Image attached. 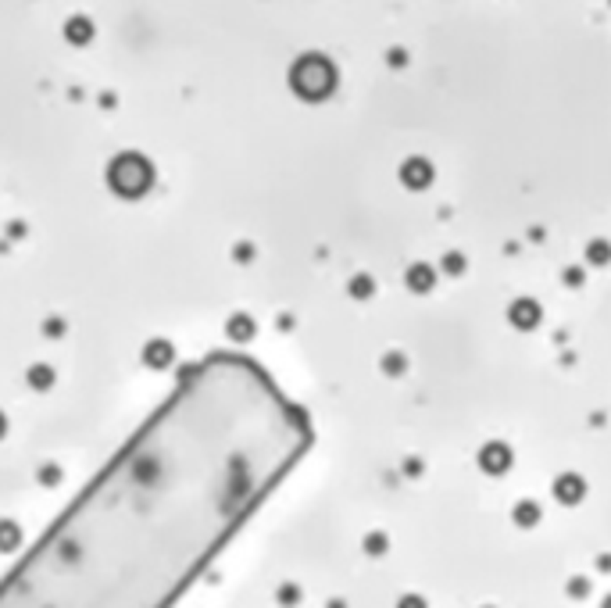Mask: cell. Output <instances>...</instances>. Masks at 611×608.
<instances>
[{
  "mask_svg": "<svg viewBox=\"0 0 611 608\" xmlns=\"http://www.w3.org/2000/svg\"><path fill=\"white\" fill-rule=\"evenodd\" d=\"M604 608H611V598H608V601H604Z\"/></svg>",
  "mask_w": 611,
  "mask_h": 608,
  "instance_id": "obj_16",
  "label": "cell"
},
{
  "mask_svg": "<svg viewBox=\"0 0 611 608\" xmlns=\"http://www.w3.org/2000/svg\"><path fill=\"white\" fill-rule=\"evenodd\" d=\"M297 419L247 358L193 365L0 584V608H172L300 451Z\"/></svg>",
  "mask_w": 611,
  "mask_h": 608,
  "instance_id": "obj_1",
  "label": "cell"
},
{
  "mask_svg": "<svg viewBox=\"0 0 611 608\" xmlns=\"http://www.w3.org/2000/svg\"><path fill=\"white\" fill-rule=\"evenodd\" d=\"M551 491H554V498H558L561 505H579V501H583V494H587V483H583V476L565 472V476L554 479Z\"/></svg>",
  "mask_w": 611,
  "mask_h": 608,
  "instance_id": "obj_6",
  "label": "cell"
},
{
  "mask_svg": "<svg viewBox=\"0 0 611 608\" xmlns=\"http://www.w3.org/2000/svg\"><path fill=\"white\" fill-rule=\"evenodd\" d=\"M515 523H518V526H536V523H540L536 501H518V505H515Z\"/></svg>",
  "mask_w": 611,
  "mask_h": 608,
  "instance_id": "obj_8",
  "label": "cell"
},
{
  "mask_svg": "<svg viewBox=\"0 0 611 608\" xmlns=\"http://www.w3.org/2000/svg\"><path fill=\"white\" fill-rule=\"evenodd\" d=\"M540 319H543V312H540V304H536L533 297H518V301H511V308H508V322H511L515 329L529 333V329H536V326H540Z\"/></svg>",
  "mask_w": 611,
  "mask_h": 608,
  "instance_id": "obj_4",
  "label": "cell"
},
{
  "mask_svg": "<svg viewBox=\"0 0 611 608\" xmlns=\"http://www.w3.org/2000/svg\"><path fill=\"white\" fill-rule=\"evenodd\" d=\"M401 182L408 190H425L433 182V165L425 161V158H408L401 165Z\"/></svg>",
  "mask_w": 611,
  "mask_h": 608,
  "instance_id": "obj_5",
  "label": "cell"
},
{
  "mask_svg": "<svg viewBox=\"0 0 611 608\" xmlns=\"http://www.w3.org/2000/svg\"><path fill=\"white\" fill-rule=\"evenodd\" d=\"M290 86L304 101H325L336 89V68L332 61H325L322 54H304L293 72H290Z\"/></svg>",
  "mask_w": 611,
  "mask_h": 608,
  "instance_id": "obj_2",
  "label": "cell"
},
{
  "mask_svg": "<svg viewBox=\"0 0 611 608\" xmlns=\"http://www.w3.org/2000/svg\"><path fill=\"white\" fill-rule=\"evenodd\" d=\"M383 365H386L390 372H401V354H386V361H383Z\"/></svg>",
  "mask_w": 611,
  "mask_h": 608,
  "instance_id": "obj_14",
  "label": "cell"
},
{
  "mask_svg": "<svg viewBox=\"0 0 611 608\" xmlns=\"http://www.w3.org/2000/svg\"><path fill=\"white\" fill-rule=\"evenodd\" d=\"M587 258H590V265H608L611 261V243L608 240H594L587 247Z\"/></svg>",
  "mask_w": 611,
  "mask_h": 608,
  "instance_id": "obj_9",
  "label": "cell"
},
{
  "mask_svg": "<svg viewBox=\"0 0 611 608\" xmlns=\"http://www.w3.org/2000/svg\"><path fill=\"white\" fill-rule=\"evenodd\" d=\"M443 268L450 272V276H457V272L465 268V258H462V254H447V258H443Z\"/></svg>",
  "mask_w": 611,
  "mask_h": 608,
  "instance_id": "obj_11",
  "label": "cell"
},
{
  "mask_svg": "<svg viewBox=\"0 0 611 608\" xmlns=\"http://www.w3.org/2000/svg\"><path fill=\"white\" fill-rule=\"evenodd\" d=\"M565 283H568V287H579V283H583V272H579V268H568V272H565Z\"/></svg>",
  "mask_w": 611,
  "mask_h": 608,
  "instance_id": "obj_12",
  "label": "cell"
},
{
  "mask_svg": "<svg viewBox=\"0 0 611 608\" xmlns=\"http://www.w3.org/2000/svg\"><path fill=\"white\" fill-rule=\"evenodd\" d=\"M379 547H386V540L376 533V537H369V551H379Z\"/></svg>",
  "mask_w": 611,
  "mask_h": 608,
  "instance_id": "obj_15",
  "label": "cell"
},
{
  "mask_svg": "<svg viewBox=\"0 0 611 608\" xmlns=\"http://www.w3.org/2000/svg\"><path fill=\"white\" fill-rule=\"evenodd\" d=\"M404 283H408V290H415V294H429L433 283H436V268L425 265V261H418V265H411V268L404 272Z\"/></svg>",
  "mask_w": 611,
  "mask_h": 608,
  "instance_id": "obj_7",
  "label": "cell"
},
{
  "mask_svg": "<svg viewBox=\"0 0 611 608\" xmlns=\"http://www.w3.org/2000/svg\"><path fill=\"white\" fill-rule=\"evenodd\" d=\"M479 469L486 476H504L511 469V447L501 444V440H490L479 447Z\"/></svg>",
  "mask_w": 611,
  "mask_h": 608,
  "instance_id": "obj_3",
  "label": "cell"
},
{
  "mask_svg": "<svg viewBox=\"0 0 611 608\" xmlns=\"http://www.w3.org/2000/svg\"><path fill=\"white\" fill-rule=\"evenodd\" d=\"M351 294H354V297H369V294H372V280H369V276H358V280L351 283Z\"/></svg>",
  "mask_w": 611,
  "mask_h": 608,
  "instance_id": "obj_10",
  "label": "cell"
},
{
  "mask_svg": "<svg viewBox=\"0 0 611 608\" xmlns=\"http://www.w3.org/2000/svg\"><path fill=\"white\" fill-rule=\"evenodd\" d=\"M397 608H425V601L411 594V598H401V605H397Z\"/></svg>",
  "mask_w": 611,
  "mask_h": 608,
  "instance_id": "obj_13",
  "label": "cell"
}]
</instances>
